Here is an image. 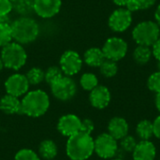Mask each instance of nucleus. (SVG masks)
<instances>
[{
  "label": "nucleus",
  "mask_w": 160,
  "mask_h": 160,
  "mask_svg": "<svg viewBox=\"0 0 160 160\" xmlns=\"http://www.w3.org/2000/svg\"><path fill=\"white\" fill-rule=\"evenodd\" d=\"M49 106V96L42 90H34L25 94L21 100L20 113L30 117H38L47 112Z\"/></svg>",
  "instance_id": "f03ea898"
},
{
  "label": "nucleus",
  "mask_w": 160,
  "mask_h": 160,
  "mask_svg": "<svg viewBox=\"0 0 160 160\" xmlns=\"http://www.w3.org/2000/svg\"><path fill=\"white\" fill-rule=\"evenodd\" d=\"M0 110L7 114L20 113L21 100L14 96L7 94L0 100Z\"/></svg>",
  "instance_id": "f3484780"
},
{
  "label": "nucleus",
  "mask_w": 160,
  "mask_h": 160,
  "mask_svg": "<svg viewBox=\"0 0 160 160\" xmlns=\"http://www.w3.org/2000/svg\"><path fill=\"white\" fill-rule=\"evenodd\" d=\"M13 39L12 30L10 23H1L0 24V47L4 48L11 42Z\"/></svg>",
  "instance_id": "393cba45"
},
{
  "label": "nucleus",
  "mask_w": 160,
  "mask_h": 160,
  "mask_svg": "<svg viewBox=\"0 0 160 160\" xmlns=\"http://www.w3.org/2000/svg\"><path fill=\"white\" fill-rule=\"evenodd\" d=\"M158 71H160V62H158Z\"/></svg>",
  "instance_id": "79ce46f5"
},
{
  "label": "nucleus",
  "mask_w": 160,
  "mask_h": 160,
  "mask_svg": "<svg viewBox=\"0 0 160 160\" xmlns=\"http://www.w3.org/2000/svg\"><path fill=\"white\" fill-rule=\"evenodd\" d=\"M132 15L127 8L114 10L109 18V26L114 32H124L131 24Z\"/></svg>",
  "instance_id": "9b49d317"
},
{
  "label": "nucleus",
  "mask_w": 160,
  "mask_h": 160,
  "mask_svg": "<svg viewBox=\"0 0 160 160\" xmlns=\"http://www.w3.org/2000/svg\"><path fill=\"white\" fill-rule=\"evenodd\" d=\"M129 125L128 121L121 116L112 117L108 124V133L116 141H120L128 135Z\"/></svg>",
  "instance_id": "dca6fc26"
},
{
  "label": "nucleus",
  "mask_w": 160,
  "mask_h": 160,
  "mask_svg": "<svg viewBox=\"0 0 160 160\" xmlns=\"http://www.w3.org/2000/svg\"><path fill=\"white\" fill-rule=\"evenodd\" d=\"M101 50L106 59L117 62L126 56L128 52V44L124 39L113 37L106 40Z\"/></svg>",
  "instance_id": "6e6552de"
},
{
  "label": "nucleus",
  "mask_w": 160,
  "mask_h": 160,
  "mask_svg": "<svg viewBox=\"0 0 160 160\" xmlns=\"http://www.w3.org/2000/svg\"><path fill=\"white\" fill-rule=\"evenodd\" d=\"M94 139L91 135L79 132L68 138L67 155L71 160H86L95 153Z\"/></svg>",
  "instance_id": "f257e3e1"
},
{
  "label": "nucleus",
  "mask_w": 160,
  "mask_h": 160,
  "mask_svg": "<svg viewBox=\"0 0 160 160\" xmlns=\"http://www.w3.org/2000/svg\"><path fill=\"white\" fill-rule=\"evenodd\" d=\"M110 160H125V159H123V158H112V159H110Z\"/></svg>",
  "instance_id": "a19ab883"
},
{
  "label": "nucleus",
  "mask_w": 160,
  "mask_h": 160,
  "mask_svg": "<svg viewBox=\"0 0 160 160\" xmlns=\"http://www.w3.org/2000/svg\"><path fill=\"white\" fill-rule=\"evenodd\" d=\"M147 86L150 91L158 94L160 93V71L151 74L147 80Z\"/></svg>",
  "instance_id": "c85d7f7f"
},
{
  "label": "nucleus",
  "mask_w": 160,
  "mask_h": 160,
  "mask_svg": "<svg viewBox=\"0 0 160 160\" xmlns=\"http://www.w3.org/2000/svg\"><path fill=\"white\" fill-rule=\"evenodd\" d=\"M138 143V141L136 140V138L134 136L131 135H127L126 137H124L123 139L120 140V143H119V148L124 151L126 154H129V153H133L134 149L136 148Z\"/></svg>",
  "instance_id": "bb28decb"
},
{
  "label": "nucleus",
  "mask_w": 160,
  "mask_h": 160,
  "mask_svg": "<svg viewBox=\"0 0 160 160\" xmlns=\"http://www.w3.org/2000/svg\"><path fill=\"white\" fill-rule=\"evenodd\" d=\"M136 135L141 141H151L154 137V126L153 122L144 119L140 121L136 126Z\"/></svg>",
  "instance_id": "6ab92c4d"
},
{
  "label": "nucleus",
  "mask_w": 160,
  "mask_h": 160,
  "mask_svg": "<svg viewBox=\"0 0 160 160\" xmlns=\"http://www.w3.org/2000/svg\"><path fill=\"white\" fill-rule=\"evenodd\" d=\"M10 1H11V2H13V1H14V0H10Z\"/></svg>",
  "instance_id": "37998d69"
},
{
  "label": "nucleus",
  "mask_w": 160,
  "mask_h": 160,
  "mask_svg": "<svg viewBox=\"0 0 160 160\" xmlns=\"http://www.w3.org/2000/svg\"><path fill=\"white\" fill-rule=\"evenodd\" d=\"M153 126H154V137L160 140V114L154 120Z\"/></svg>",
  "instance_id": "473e14b6"
},
{
  "label": "nucleus",
  "mask_w": 160,
  "mask_h": 160,
  "mask_svg": "<svg viewBox=\"0 0 160 160\" xmlns=\"http://www.w3.org/2000/svg\"><path fill=\"white\" fill-rule=\"evenodd\" d=\"M138 3L140 9H147L156 3V0H138Z\"/></svg>",
  "instance_id": "72a5a7b5"
},
{
  "label": "nucleus",
  "mask_w": 160,
  "mask_h": 160,
  "mask_svg": "<svg viewBox=\"0 0 160 160\" xmlns=\"http://www.w3.org/2000/svg\"><path fill=\"white\" fill-rule=\"evenodd\" d=\"M52 95L59 100L67 101L71 99L77 92L76 82L68 76H63L51 85Z\"/></svg>",
  "instance_id": "0eeeda50"
},
{
  "label": "nucleus",
  "mask_w": 160,
  "mask_h": 160,
  "mask_svg": "<svg viewBox=\"0 0 160 160\" xmlns=\"http://www.w3.org/2000/svg\"><path fill=\"white\" fill-rule=\"evenodd\" d=\"M61 0H35L34 11L41 18H51L61 8Z\"/></svg>",
  "instance_id": "ddd939ff"
},
{
  "label": "nucleus",
  "mask_w": 160,
  "mask_h": 160,
  "mask_svg": "<svg viewBox=\"0 0 160 160\" xmlns=\"http://www.w3.org/2000/svg\"><path fill=\"white\" fill-rule=\"evenodd\" d=\"M81 126L82 120L77 115L66 114L59 119L57 128L62 135L69 138L81 132Z\"/></svg>",
  "instance_id": "f8f14e48"
},
{
  "label": "nucleus",
  "mask_w": 160,
  "mask_h": 160,
  "mask_svg": "<svg viewBox=\"0 0 160 160\" xmlns=\"http://www.w3.org/2000/svg\"><path fill=\"white\" fill-rule=\"evenodd\" d=\"M81 86L86 91H92L98 85V77L93 73H84L80 80Z\"/></svg>",
  "instance_id": "b1692460"
},
{
  "label": "nucleus",
  "mask_w": 160,
  "mask_h": 160,
  "mask_svg": "<svg viewBox=\"0 0 160 160\" xmlns=\"http://www.w3.org/2000/svg\"><path fill=\"white\" fill-rule=\"evenodd\" d=\"M14 160H40L38 154L35 153L33 150L30 149H22L20 150L16 156Z\"/></svg>",
  "instance_id": "c756f323"
},
{
  "label": "nucleus",
  "mask_w": 160,
  "mask_h": 160,
  "mask_svg": "<svg viewBox=\"0 0 160 160\" xmlns=\"http://www.w3.org/2000/svg\"><path fill=\"white\" fill-rule=\"evenodd\" d=\"M99 70L101 75L104 76L105 78H112L118 72V66L116 62L109 59H105L104 62L100 65Z\"/></svg>",
  "instance_id": "5701e85b"
},
{
  "label": "nucleus",
  "mask_w": 160,
  "mask_h": 160,
  "mask_svg": "<svg viewBox=\"0 0 160 160\" xmlns=\"http://www.w3.org/2000/svg\"><path fill=\"white\" fill-rule=\"evenodd\" d=\"M62 77H63V72H62L61 68H59L57 67H51L45 72V78H44V80L50 85H52L53 82H55L56 81H58Z\"/></svg>",
  "instance_id": "cd10ccee"
},
{
  "label": "nucleus",
  "mask_w": 160,
  "mask_h": 160,
  "mask_svg": "<svg viewBox=\"0 0 160 160\" xmlns=\"http://www.w3.org/2000/svg\"><path fill=\"white\" fill-rule=\"evenodd\" d=\"M95 129V125L91 119H84L82 121V126H81V132L91 135V133Z\"/></svg>",
  "instance_id": "2f4dec72"
},
{
  "label": "nucleus",
  "mask_w": 160,
  "mask_h": 160,
  "mask_svg": "<svg viewBox=\"0 0 160 160\" xmlns=\"http://www.w3.org/2000/svg\"><path fill=\"white\" fill-rule=\"evenodd\" d=\"M95 153L103 159H112L116 157L119 149L118 141L108 132L98 135L94 140Z\"/></svg>",
  "instance_id": "423d86ee"
},
{
  "label": "nucleus",
  "mask_w": 160,
  "mask_h": 160,
  "mask_svg": "<svg viewBox=\"0 0 160 160\" xmlns=\"http://www.w3.org/2000/svg\"><path fill=\"white\" fill-rule=\"evenodd\" d=\"M1 59L4 63V67L18 70L24 66L27 55L22 46L17 42H10L1 52Z\"/></svg>",
  "instance_id": "39448f33"
},
{
  "label": "nucleus",
  "mask_w": 160,
  "mask_h": 160,
  "mask_svg": "<svg viewBox=\"0 0 160 160\" xmlns=\"http://www.w3.org/2000/svg\"><path fill=\"white\" fill-rule=\"evenodd\" d=\"M156 107H157V109H158V111L160 112V93L158 94H157V96H156Z\"/></svg>",
  "instance_id": "4c0bfd02"
},
{
  "label": "nucleus",
  "mask_w": 160,
  "mask_h": 160,
  "mask_svg": "<svg viewBox=\"0 0 160 160\" xmlns=\"http://www.w3.org/2000/svg\"><path fill=\"white\" fill-rule=\"evenodd\" d=\"M3 68H4V63H3V61H2V59L0 57V71L3 69Z\"/></svg>",
  "instance_id": "ea45409f"
},
{
  "label": "nucleus",
  "mask_w": 160,
  "mask_h": 160,
  "mask_svg": "<svg viewBox=\"0 0 160 160\" xmlns=\"http://www.w3.org/2000/svg\"><path fill=\"white\" fill-rule=\"evenodd\" d=\"M153 55L158 59V61L160 62V38L153 45V50H152Z\"/></svg>",
  "instance_id": "f704fd0d"
},
{
  "label": "nucleus",
  "mask_w": 160,
  "mask_h": 160,
  "mask_svg": "<svg viewBox=\"0 0 160 160\" xmlns=\"http://www.w3.org/2000/svg\"><path fill=\"white\" fill-rule=\"evenodd\" d=\"M29 82L22 74H13L8 78L5 82V88L8 95L19 98L22 95H25L29 88Z\"/></svg>",
  "instance_id": "9d476101"
},
{
  "label": "nucleus",
  "mask_w": 160,
  "mask_h": 160,
  "mask_svg": "<svg viewBox=\"0 0 160 160\" xmlns=\"http://www.w3.org/2000/svg\"><path fill=\"white\" fill-rule=\"evenodd\" d=\"M84 62L86 65L92 68H99L100 65L106 59L104 53L101 49L99 48H90L88 49L83 56Z\"/></svg>",
  "instance_id": "a211bd4d"
},
{
  "label": "nucleus",
  "mask_w": 160,
  "mask_h": 160,
  "mask_svg": "<svg viewBox=\"0 0 160 160\" xmlns=\"http://www.w3.org/2000/svg\"><path fill=\"white\" fill-rule=\"evenodd\" d=\"M11 25L13 39L19 44H26L34 41L38 34L39 27L37 22L27 16H22L14 21Z\"/></svg>",
  "instance_id": "7ed1b4c3"
},
{
  "label": "nucleus",
  "mask_w": 160,
  "mask_h": 160,
  "mask_svg": "<svg viewBox=\"0 0 160 160\" xmlns=\"http://www.w3.org/2000/svg\"><path fill=\"white\" fill-rule=\"evenodd\" d=\"M153 55L152 50L150 47L143 46V45H138V47L133 52V58L135 62L139 65H145L147 64Z\"/></svg>",
  "instance_id": "aec40b11"
},
{
  "label": "nucleus",
  "mask_w": 160,
  "mask_h": 160,
  "mask_svg": "<svg viewBox=\"0 0 160 160\" xmlns=\"http://www.w3.org/2000/svg\"><path fill=\"white\" fill-rule=\"evenodd\" d=\"M38 153L44 159H53L57 155V146L52 141L50 140L43 141L39 145Z\"/></svg>",
  "instance_id": "412c9836"
},
{
  "label": "nucleus",
  "mask_w": 160,
  "mask_h": 160,
  "mask_svg": "<svg viewBox=\"0 0 160 160\" xmlns=\"http://www.w3.org/2000/svg\"><path fill=\"white\" fill-rule=\"evenodd\" d=\"M160 29L158 24L152 21L142 22L133 29L132 37L137 44L153 46L159 39Z\"/></svg>",
  "instance_id": "20e7f679"
},
{
  "label": "nucleus",
  "mask_w": 160,
  "mask_h": 160,
  "mask_svg": "<svg viewBox=\"0 0 160 160\" xmlns=\"http://www.w3.org/2000/svg\"><path fill=\"white\" fill-rule=\"evenodd\" d=\"M82 67V60L80 54L75 51L65 52L60 58V68L66 76L77 74Z\"/></svg>",
  "instance_id": "1a4fd4ad"
},
{
  "label": "nucleus",
  "mask_w": 160,
  "mask_h": 160,
  "mask_svg": "<svg viewBox=\"0 0 160 160\" xmlns=\"http://www.w3.org/2000/svg\"><path fill=\"white\" fill-rule=\"evenodd\" d=\"M113 2H114V4H116V5H118V6H126L127 5V3L128 2V0H112Z\"/></svg>",
  "instance_id": "e433bc0d"
},
{
  "label": "nucleus",
  "mask_w": 160,
  "mask_h": 160,
  "mask_svg": "<svg viewBox=\"0 0 160 160\" xmlns=\"http://www.w3.org/2000/svg\"><path fill=\"white\" fill-rule=\"evenodd\" d=\"M155 17H156V20H157V23L158 24V26L160 27V5L158 7V8L156 10Z\"/></svg>",
  "instance_id": "c9c22d12"
},
{
  "label": "nucleus",
  "mask_w": 160,
  "mask_h": 160,
  "mask_svg": "<svg viewBox=\"0 0 160 160\" xmlns=\"http://www.w3.org/2000/svg\"><path fill=\"white\" fill-rule=\"evenodd\" d=\"M12 8L13 5L10 0H0V16H8Z\"/></svg>",
  "instance_id": "7c9ffc66"
},
{
  "label": "nucleus",
  "mask_w": 160,
  "mask_h": 160,
  "mask_svg": "<svg viewBox=\"0 0 160 160\" xmlns=\"http://www.w3.org/2000/svg\"><path fill=\"white\" fill-rule=\"evenodd\" d=\"M112 96L109 88L104 85H98L95 89L90 92L89 100L91 105L98 110L107 108L111 102Z\"/></svg>",
  "instance_id": "4468645a"
},
{
  "label": "nucleus",
  "mask_w": 160,
  "mask_h": 160,
  "mask_svg": "<svg viewBox=\"0 0 160 160\" xmlns=\"http://www.w3.org/2000/svg\"><path fill=\"white\" fill-rule=\"evenodd\" d=\"M1 23H8V16H0V24Z\"/></svg>",
  "instance_id": "58836bf2"
},
{
  "label": "nucleus",
  "mask_w": 160,
  "mask_h": 160,
  "mask_svg": "<svg viewBox=\"0 0 160 160\" xmlns=\"http://www.w3.org/2000/svg\"><path fill=\"white\" fill-rule=\"evenodd\" d=\"M157 147L151 141H140L132 153L133 160H155Z\"/></svg>",
  "instance_id": "2eb2a0df"
},
{
  "label": "nucleus",
  "mask_w": 160,
  "mask_h": 160,
  "mask_svg": "<svg viewBox=\"0 0 160 160\" xmlns=\"http://www.w3.org/2000/svg\"><path fill=\"white\" fill-rule=\"evenodd\" d=\"M29 84H33V85H36V84H38L40 83L44 78H45V73L44 71L39 68H31L30 70H28V72L26 73L25 75Z\"/></svg>",
  "instance_id": "a878e982"
},
{
  "label": "nucleus",
  "mask_w": 160,
  "mask_h": 160,
  "mask_svg": "<svg viewBox=\"0 0 160 160\" xmlns=\"http://www.w3.org/2000/svg\"><path fill=\"white\" fill-rule=\"evenodd\" d=\"M34 2L35 0H14L12 5L19 14L26 16L34 11Z\"/></svg>",
  "instance_id": "4be33fe9"
}]
</instances>
